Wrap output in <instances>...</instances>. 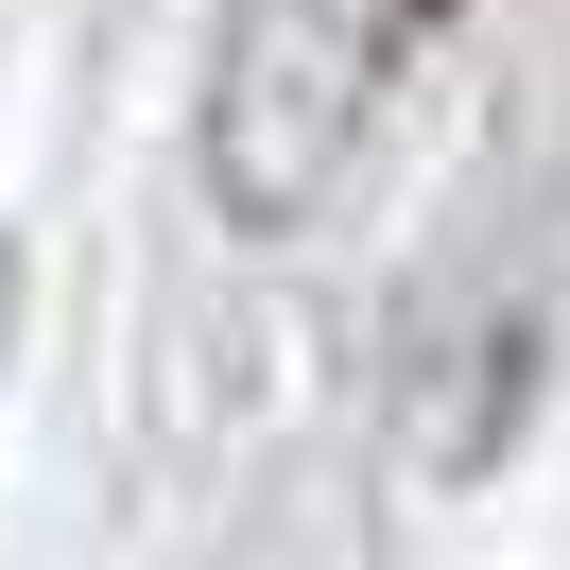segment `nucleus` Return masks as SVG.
<instances>
[{"mask_svg": "<svg viewBox=\"0 0 570 570\" xmlns=\"http://www.w3.org/2000/svg\"><path fill=\"white\" fill-rule=\"evenodd\" d=\"M397 36H415V0H243L225 70H208V208L312 225L397 87Z\"/></svg>", "mask_w": 570, "mask_h": 570, "instance_id": "nucleus-1", "label": "nucleus"}]
</instances>
